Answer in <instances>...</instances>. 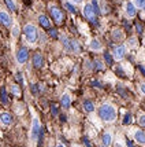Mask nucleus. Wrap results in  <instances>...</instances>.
Listing matches in <instances>:
<instances>
[{
  "label": "nucleus",
  "mask_w": 145,
  "mask_h": 147,
  "mask_svg": "<svg viewBox=\"0 0 145 147\" xmlns=\"http://www.w3.org/2000/svg\"><path fill=\"white\" fill-rule=\"evenodd\" d=\"M99 117L104 122H114L116 120V109L110 103H104L99 107Z\"/></svg>",
  "instance_id": "obj_1"
},
{
  "label": "nucleus",
  "mask_w": 145,
  "mask_h": 147,
  "mask_svg": "<svg viewBox=\"0 0 145 147\" xmlns=\"http://www.w3.org/2000/svg\"><path fill=\"white\" fill-rule=\"evenodd\" d=\"M23 34H25L27 43H30V44H34L38 38L37 28L33 25V24H26V25L23 26Z\"/></svg>",
  "instance_id": "obj_2"
},
{
  "label": "nucleus",
  "mask_w": 145,
  "mask_h": 147,
  "mask_svg": "<svg viewBox=\"0 0 145 147\" xmlns=\"http://www.w3.org/2000/svg\"><path fill=\"white\" fill-rule=\"evenodd\" d=\"M97 11L95 10V7L92 6L90 3H88V4H85L84 6V17L88 19L89 22H92V24H97Z\"/></svg>",
  "instance_id": "obj_3"
},
{
  "label": "nucleus",
  "mask_w": 145,
  "mask_h": 147,
  "mask_svg": "<svg viewBox=\"0 0 145 147\" xmlns=\"http://www.w3.org/2000/svg\"><path fill=\"white\" fill-rule=\"evenodd\" d=\"M27 59H29V51H27V48L26 47H21L17 52V61H18V63H25L27 62Z\"/></svg>",
  "instance_id": "obj_4"
},
{
  "label": "nucleus",
  "mask_w": 145,
  "mask_h": 147,
  "mask_svg": "<svg viewBox=\"0 0 145 147\" xmlns=\"http://www.w3.org/2000/svg\"><path fill=\"white\" fill-rule=\"evenodd\" d=\"M49 11H51V15H52L53 21H55L56 24H62V22H63V13H62L56 6H51Z\"/></svg>",
  "instance_id": "obj_5"
},
{
  "label": "nucleus",
  "mask_w": 145,
  "mask_h": 147,
  "mask_svg": "<svg viewBox=\"0 0 145 147\" xmlns=\"http://www.w3.org/2000/svg\"><path fill=\"white\" fill-rule=\"evenodd\" d=\"M125 55H126V45L120 44V45H118V47H115V50H114V58H115L116 61L123 59Z\"/></svg>",
  "instance_id": "obj_6"
},
{
  "label": "nucleus",
  "mask_w": 145,
  "mask_h": 147,
  "mask_svg": "<svg viewBox=\"0 0 145 147\" xmlns=\"http://www.w3.org/2000/svg\"><path fill=\"white\" fill-rule=\"evenodd\" d=\"M40 131H41L40 122H38L37 118H34V120H33V124H32V140H36V139H38Z\"/></svg>",
  "instance_id": "obj_7"
},
{
  "label": "nucleus",
  "mask_w": 145,
  "mask_h": 147,
  "mask_svg": "<svg viewBox=\"0 0 145 147\" xmlns=\"http://www.w3.org/2000/svg\"><path fill=\"white\" fill-rule=\"evenodd\" d=\"M125 13H126L127 17H130V18H134L136 17V14H137V8L134 6V3L132 1H127L126 6H125Z\"/></svg>",
  "instance_id": "obj_8"
},
{
  "label": "nucleus",
  "mask_w": 145,
  "mask_h": 147,
  "mask_svg": "<svg viewBox=\"0 0 145 147\" xmlns=\"http://www.w3.org/2000/svg\"><path fill=\"white\" fill-rule=\"evenodd\" d=\"M133 138H134V140L140 143V144H145V132L142 129H136L134 132H133Z\"/></svg>",
  "instance_id": "obj_9"
},
{
  "label": "nucleus",
  "mask_w": 145,
  "mask_h": 147,
  "mask_svg": "<svg viewBox=\"0 0 145 147\" xmlns=\"http://www.w3.org/2000/svg\"><path fill=\"white\" fill-rule=\"evenodd\" d=\"M33 66L36 67V69H40L41 66H43V63H44V58H43V55H41V52H36L34 55H33Z\"/></svg>",
  "instance_id": "obj_10"
},
{
  "label": "nucleus",
  "mask_w": 145,
  "mask_h": 147,
  "mask_svg": "<svg viewBox=\"0 0 145 147\" xmlns=\"http://www.w3.org/2000/svg\"><path fill=\"white\" fill-rule=\"evenodd\" d=\"M0 24H3L4 26H11V24H13L10 15L4 11H0Z\"/></svg>",
  "instance_id": "obj_11"
},
{
  "label": "nucleus",
  "mask_w": 145,
  "mask_h": 147,
  "mask_svg": "<svg viewBox=\"0 0 145 147\" xmlns=\"http://www.w3.org/2000/svg\"><path fill=\"white\" fill-rule=\"evenodd\" d=\"M0 121L3 125H11V122H13V117L10 113H0Z\"/></svg>",
  "instance_id": "obj_12"
},
{
  "label": "nucleus",
  "mask_w": 145,
  "mask_h": 147,
  "mask_svg": "<svg viewBox=\"0 0 145 147\" xmlns=\"http://www.w3.org/2000/svg\"><path fill=\"white\" fill-rule=\"evenodd\" d=\"M101 142H103V146L110 147L112 144V135L110 134V132H104L103 136H101Z\"/></svg>",
  "instance_id": "obj_13"
},
{
  "label": "nucleus",
  "mask_w": 145,
  "mask_h": 147,
  "mask_svg": "<svg viewBox=\"0 0 145 147\" xmlns=\"http://www.w3.org/2000/svg\"><path fill=\"white\" fill-rule=\"evenodd\" d=\"M38 22H40V25L43 26V28H45V29H51V22L45 15H40V17H38Z\"/></svg>",
  "instance_id": "obj_14"
},
{
  "label": "nucleus",
  "mask_w": 145,
  "mask_h": 147,
  "mask_svg": "<svg viewBox=\"0 0 145 147\" xmlns=\"http://www.w3.org/2000/svg\"><path fill=\"white\" fill-rule=\"evenodd\" d=\"M60 105H62V107H64V109L70 107V105H71V98H70V95L64 94V95L62 96V99H60Z\"/></svg>",
  "instance_id": "obj_15"
},
{
  "label": "nucleus",
  "mask_w": 145,
  "mask_h": 147,
  "mask_svg": "<svg viewBox=\"0 0 145 147\" xmlns=\"http://www.w3.org/2000/svg\"><path fill=\"white\" fill-rule=\"evenodd\" d=\"M112 38L115 41H120V40L125 38V34H123V32H120L119 29H115V30H112Z\"/></svg>",
  "instance_id": "obj_16"
},
{
  "label": "nucleus",
  "mask_w": 145,
  "mask_h": 147,
  "mask_svg": "<svg viewBox=\"0 0 145 147\" xmlns=\"http://www.w3.org/2000/svg\"><path fill=\"white\" fill-rule=\"evenodd\" d=\"M89 48L93 50V51H99V50H101V43L99 40H92L90 44H89Z\"/></svg>",
  "instance_id": "obj_17"
},
{
  "label": "nucleus",
  "mask_w": 145,
  "mask_h": 147,
  "mask_svg": "<svg viewBox=\"0 0 145 147\" xmlns=\"http://www.w3.org/2000/svg\"><path fill=\"white\" fill-rule=\"evenodd\" d=\"M84 109H85V111H88V113H92L95 110V105L90 102V100H85L84 102Z\"/></svg>",
  "instance_id": "obj_18"
},
{
  "label": "nucleus",
  "mask_w": 145,
  "mask_h": 147,
  "mask_svg": "<svg viewBox=\"0 0 145 147\" xmlns=\"http://www.w3.org/2000/svg\"><path fill=\"white\" fill-rule=\"evenodd\" d=\"M0 100H1L3 105H7V103H8V98H7V92H6V88H4V87L1 88V96H0Z\"/></svg>",
  "instance_id": "obj_19"
},
{
  "label": "nucleus",
  "mask_w": 145,
  "mask_h": 147,
  "mask_svg": "<svg viewBox=\"0 0 145 147\" xmlns=\"http://www.w3.org/2000/svg\"><path fill=\"white\" fill-rule=\"evenodd\" d=\"M4 1H6L7 7H8L11 11H15V10H17V6H15V3H14L13 0H4Z\"/></svg>",
  "instance_id": "obj_20"
},
{
  "label": "nucleus",
  "mask_w": 145,
  "mask_h": 147,
  "mask_svg": "<svg viewBox=\"0 0 145 147\" xmlns=\"http://www.w3.org/2000/svg\"><path fill=\"white\" fill-rule=\"evenodd\" d=\"M62 41H63V45L67 48V51H73V48H71V45H70V41H69V38L67 37H62Z\"/></svg>",
  "instance_id": "obj_21"
},
{
  "label": "nucleus",
  "mask_w": 145,
  "mask_h": 147,
  "mask_svg": "<svg viewBox=\"0 0 145 147\" xmlns=\"http://www.w3.org/2000/svg\"><path fill=\"white\" fill-rule=\"evenodd\" d=\"M11 92L14 94V96H19V95H21V90H19V85H15V84H14L13 87H11Z\"/></svg>",
  "instance_id": "obj_22"
},
{
  "label": "nucleus",
  "mask_w": 145,
  "mask_h": 147,
  "mask_svg": "<svg viewBox=\"0 0 145 147\" xmlns=\"http://www.w3.org/2000/svg\"><path fill=\"white\" fill-rule=\"evenodd\" d=\"M133 121V117L130 113H126V115H125V120H123V124L125 125H127V124H130V122Z\"/></svg>",
  "instance_id": "obj_23"
},
{
  "label": "nucleus",
  "mask_w": 145,
  "mask_h": 147,
  "mask_svg": "<svg viewBox=\"0 0 145 147\" xmlns=\"http://www.w3.org/2000/svg\"><path fill=\"white\" fill-rule=\"evenodd\" d=\"M49 107H51V113H52V115H55V117H56V115L59 114V109H57V106L56 105H51Z\"/></svg>",
  "instance_id": "obj_24"
},
{
  "label": "nucleus",
  "mask_w": 145,
  "mask_h": 147,
  "mask_svg": "<svg viewBox=\"0 0 145 147\" xmlns=\"http://www.w3.org/2000/svg\"><path fill=\"white\" fill-rule=\"evenodd\" d=\"M134 6L138 7V8H144L145 0H134Z\"/></svg>",
  "instance_id": "obj_25"
},
{
  "label": "nucleus",
  "mask_w": 145,
  "mask_h": 147,
  "mask_svg": "<svg viewBox=\"0 0 145 147\" xmlns=\"http://www.w3.org/2000/svg\"><path fill=\"white\" fill-rule=\"evenodd\" d=\"M95 67L97 70H103V69H104V65H103L101 61H95Z\"/></svg>",
  "instance_id": "obj_26"
},
{
  "label": "nucleus",
  "mask_w": 145,
  "mask_h": 147,
  "mask_svg": "<svg viewBox=\"0 0 145 147\" xmlns=\"http://www.w3.org/2000/svg\"><path fill=\"white\" fill-rule=\"evenodd\" d=\"M138 124L142 127V128H145V114H140L138 117Z\"/></svg>",
  "instance_id": "obj_27"
},
{
  "label": "nucleus",
  "mask_w": 145,
  "mask_h": 147,
  "mask_svg": "<svg viewBox=\"0 0 145 147\" xmlns=\"http://www.w3.org/2000/svg\"><path fill=\"white\" fill-rule=\"evenodd\" d=\"M15 78H17V80H18L19 83L22 84V85H23V83H25V78H23V76H22V73H17V74H15Z\"/></svg>",
  "instance_id": "obj_28"
},
{
  "label": "nucleus",
  "mask_w": 145,
  "mask_h": 147,
  "mask_svg": "<svg viewBox=\"0 0 145 147\" xmlns=\"http://www.w3.org/2000/svg\"><path fill=\"white\" fill-rule=\"evenodd\" d=\"M66 8H67L71 14H76L77 13V10L74 8V6H73V4H70V3H66Z\"/></svg>",
  "instance_id": "obj_29"
},
{
  "label": "nucleus",
  "mask_w": 145,
  "mask_h": 147,
  "mask_svg": "<svg viewBox=\"0 0 145 147\" xmlns=\"http://www.w3.org/2000/svg\"><path fill=\"white\" fill-rule=\"evenodd\" d=\"M104 59H106V62H107V63H112L114 62V58L111 57V55H110V54H107V52H106V54H104Z\"/></svg>",
  "instance_id": "obj_30"
},
{
  "label": "nucleus",
  "mask_w": 145,
  "mask_h": 147,
  "mask_svg": "<svg viewBox=\"0 0 145 147\" xmlns=\"http://www.w3.org/2000/svg\"><path fill=\"white\" fill-rule=\"evenodd\" d=\"M49 36H51V37H53V38H56L57 36H59L56 29H49Z\"/></svg>",
  "instance_id": "obj_31"
},
{
  "label": "nucleus",
  "mask_w": 145,
  "mask_h": 147,
  "mask_svg": "<svg viewBox=\"0 0 145 147\" xmlns=\"http://www.w3.org/2000/svg\"><path fill=\"white\" fill-rule=\"evenodd\" d=\"M18 34H19V28L18 26H14L13 28V36L14 37H18Z\"/></svg>",
  "instance_id": "obj_32"
},
{
  "label": "nucleus",
  "mask_w": 145,
  "mask_h": 147,
  "mask_svg": "<svg viewBox=\"0 0 145 147\" xmlns=\"http://www.w3.org/2000/svg\"><path fill=\"white\" fill-rule=\"evenodd\" d=\"M84 143H85L88 147H92V143H90V142H89V139H86V138L84 139Z\"/></svg>",
  "instance_id": "obj_33"
},
{
  "label": "nucleus",
  "mask_w": 145,
  "mask_h": 147,
  "mask_svg": "<svg viewBox=\"0 0 145 147\" xmlns=\"http://www.w3.org/2000/svg\"><path fill=\"white\" fill-rule=\"evenodd\" d=\"M140 90H141V92L145 95V83H142L141 85H140Z\"/></svg>",
  "instance_id": "obj_34"
},
{
  "label": "nucleus",
  "mask_w": 145,
  "mask_h": 147,
  "mask_svg": "<svg viewBox=\"0 0 145 147\" xmlns=\"http://www.w3.org/2000/svg\"><path fill=\"white\" fill-rule=\"evenodd\" d=\"M30 90H32L33 94H37V85H32V88H30Z\"/></svg>",
  "instance_id": "obj_35"
},
{
  "label": "nucleus",
  "mask_w": 145,
  "mask_h": 147,
  "mask_svg": "<svg viewBox=\"0 0 145 147\" xmlns=\"http://www.w3.org/2000/svg\"><path fill=\"white\" fill-rule=\"evenodd\" d=\"M126 144H127V147H134V144L132 143V140H126Z\"/></svg>",
  "instance_id": "obj_36"
},
{
  "label": "nucleus",
  "mask_w": 145,
  "mask_h": 147,
  "mask_svg": "<svg viewBox=\"0 0 145 147\" xmlns=\"http://www.w3.org/2000/svg\"><path fill=\"white\" fill-rule=\"evenodd\" d=\"M116 147H123V144L120 142H116Z\"/></svg>",
  "instance_id": "obj_37"
},
{
  "label": "nucleus",
  "mask_w": 145,
  "mask_h": 147,
  "mask_svg": "<svg viewBox=\"0 0 145 147\" xmlns=\"http://www.w3.org/2000/svg\"><path fill=\"white\" fill-rule=\"evenodd\" d=\"M137 29H138V32H142V30H141V25H140V24H137Z\"/></svg>",
  "instance_id": "obj_38"
},
{
  "label": "nucleus",
  "mask_w": 145,
  "mask_h": 147,
  "mask_svg": "<svg viewBox=\"0 0 145 147\" xmlns=\"http://www.w3.org/2000/svg\"><path fill=\"white\" fill-rule=\"evenodd\" d=\"M93 84H95V87H100V83H97V81H93Z\"/></svg>",
  "instance_id": "obj_39"
},
{
  "label": "nucleus",
  "mask_w": 145,
  "mask_h": 147,
  "mask_svg": "<svg viewBox=\"0 0 145 147\" xmlns=\"http://www.w3.org/2000/svg\"><path fill=\"white\" fill-rule=\"evenodd\" d=\"M73 1H74V3H77V4H78V3H82L84 0H73Z\"/></svg>",
  "instance_id": "obj_40"
},
{
  "label": "nucleus",
  "mask_w": 145,
  "mask_h": 147,
  "mask_svg": "<svg viewBox=\"0 0 145 147\" xmlns=\"http://www.w3.org/2000/svg\"><path fill=\"white\" fill-rule=\"evenodd\" d=\"M144 14H145V6H144Z\"/></svg>",
  "instance_id": "obj_41"
},
{
  "label": "nucleus",
  "mask_w": 145,
  "mask_h": 147,
  "mask_svg": "<svg viewBox=\"0 0 145 147\" xmlns=\"http://www.w3.org/2000/svg\"><path fill=\"white\" fill-rule=\"evenodd\" d=\"M57 147H63V146H57Z\"/></svg>",
  "instance_id": "obj_42"
},
{
  "label": "nucleus",
  "mask_w": 145,
  "mask_h": 147,
  "mask_svg": "<svg viewBox=\"0 0 145 147\" xmlns=\"http://www.w3.org/2000/svg\"><path fill=\"white\" fill-rule=\"evenodd\" d=\"M101 147H106V146H101Z\"/></svg>",
  "instance_id": "obj_43"
}]
</instances>
